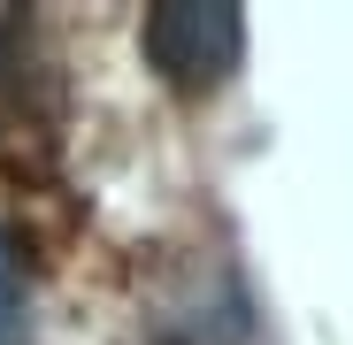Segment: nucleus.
<instances>
[{"label": "nucleus", "mask_w": 353, "mask_h": 345, "mask_svg": "<svg viewBox=\"0 0 353 345\" xmlns=\"http://www.w3.org/2000/svg\"><path fill=\"white\" fill-rule=\"evenodd\" d=\"M239 39H246V16L223 8V0H176V8L146 16L154 70L169 85H185V92H215L230 70H239Z\"/></svg>", "instance_id": "nucleus-1"}, {"label": "nucleus", "mask_w": 353, "mask_h": 345, "mask_svg": "<svg viewBox=\"0 0 353 345\" xmlns=\"http://www.w3.org/2000/svg\"><path fill=\"white\" fill-rule=\"evenodd\" d=\"M0 345H31V261L8 215H0Z\"/></svg>", "instance_id": "nucleus-2"}]
</instances>
